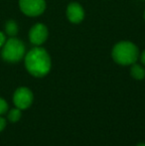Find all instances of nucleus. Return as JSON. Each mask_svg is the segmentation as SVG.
<instances>
[{
	"label": "nucleus",
	"instance_id": "1",
	"mask_svg": "<svg viewBox=\"0 0 145 146\" xmlns=\"http://www.w3.org/2000/svg\"><path fill=\"white\" fill-rule=\"evenodd\" d=\"M25 67L30 75L36 78L45 77L52 67L50 55L45 49L37 46L26 54Z\"/></svg>",
	"mask_w": 145,
	"mask_h": 146
},
{
	"label": "nucleus",
	"instance_id": "2",
	"mask_svg": "<svg viewBox=\"0 0 145 146\" xmlns=\"http://www.w3.org/2000/svg\"><path fill=\"white\" fill-rule=\"evenodd\" d=\"M111 57L115 63L121 66H130L136 63L139 57V50L133 43L121 41L114 45L111 51Z\"/></svg>",
	"mask_w": 145,
	"mask_h": 146
},
{
	"label": "nucleus",
	"instance_id": "3",
	"mask_svg": "<svg viewBox=\"0 0 145 146\" xmlns=\"http://www.w3.org/2000/svg\"><path fill=\"white\" fill-rule=\"evenodd\" d=\"M1 57L8 63H17L25 57V45L21 40L11 37L2 46Z\"/></svg>",
	"mask_w": 145,
	"mask_h": 146
},
{
	"label": "nucleus",
	"instance_id": "4",
	"mask_svg": "<svg viewBox=\"0 0 145 146\" xmlns=\"http://www.w3.org/2000/svg\"><path fill=\"white\" fill-rule=\"evenodd\" d=\"M21 11L30 17H36L44 13L46 9L45 0H19Z\"/></svg>",
	"mask_w": 145,
	"mask_h": 146
},
{
	"label": "nucleus",
	"instance_id": "5",
	"mask_svg": "<svg viewBox=\"0 0 145 146\" xmlns=\"http://www.w3.org/2000/svg\"><path fill=\"white\" fill-rule=\"evenodd\" d=\"M33 92L26 87H21L15 90L13 94V102L16 108L20 110H27L33 102Z\"/></svg>",
	"mask_w": 145,
	"mask_h": 146
},
{
	"label": "nucleus",
	"instance_id": "6",
	"mask_svg": "<svg viewBox=\"0 0 145 146\" xmlns=\"http://www.w3.org/2000/svg\"><path fill=\"white\" fill-rule=\"evenodd\" d=\"M48 38V28L42 23H37L29 31V40L35 46H41Z\"/></svg>",
	"mask_w": 145,
	"mask_h": 146
},
{
	"label": "nucleus",
	"instance_id": "7",
	"mask_svg": "<svg viewBox=\"0 0 145 146\" xmlns=\"http://www.w3.org/2000/svg\"><path fill=\"white\" fill-rule=\"evenodd\" d=\"M67 17L73 24H79L85 18V10L81 4L72 2L67 7Z\"/></svg>",
	"mask_w": 145,
	"mask_h": 146
},
{
	"label": "nucleus",
	"instance_id": "8",
	"mask_svg": "<svg viewBox=\"0 0 145 146\" xmlns=\"http://www.w3.org/2000/svg\"><path fill=\"white\" fill-rule=\"evenodd\" d=\"M130 74H131L133 79L140 81V80H143L145 78V69L142 66L134 63L132 64L131 68H130Z\"/></svg>",
	"mask_w": 145,
	"mask_h": 146
},
{
	"label": "nucleus",
	"instance_id": "9",
	"mask_svg": "<svg viewBox=\"0 0 145 146\" xmlns=\"http://www.w3.org/2000/svg\"><path fill=\"white\" fill-rule=\"evenodd\" d=\"M19 28L18 25L14 20H9V21L6 22L5 24V33L10 37H15L17 35Z\"/></svg>",
	"mask_w": 145,
	"mask_h": 146
},
{
	"label": "nucleus",
	"instance_id": "10",
	"mask_svg": "<svg viewBox=\"0 0 145 146\" xmlns=\"http://www.w3.org/2000/svg\"><path fill=\"white\" fill-rule=\"evenodd\" d=\"M21 118V110L18 108H12L9 112H8V119L11 122H17L19 119Z\"/></svg>",
	"mask_w": 145,
	"mask_h": 146
},
{
	"label": "nucleus",
	"instance_id": "11",
	"mask_svg": "<svg viewBox=\"0 0 145 146\" xmlns=\"http://www.w3.org/2000/svg\"><path fill=\"white\" fill-rule=\"evenodd\" d=\"M8 110V104L4 98H0V115L7 112Z\"/></svg>",
	"mask_w": 145,
	"mask_h": 146
},
{
	"label": "nucleus",
	"instance_id": "12",
	"mask_svg": "<svg viewBox=\"0 0 145 146\" xmlns=\"http://www.w3.org/2000/svg\"><path fill=\"white\" fill-rule=\"evenodd\" d=\"M5 127H6V119L4 118V117L0 116V132H1Z\"/></svg>",
	"mask_w": 145,
	"mask_h": 146
},
{
	"label": "nucleus",
	"instance_id": "13",
	"mask_svg": "<svg viewBox=\"0 0 145 146\" xmlns=\"http://www.w3.org/2000/svg\"><path fill=\"white\" fill-rule=\"evenodd\" d=\"M6 42V36L3 32H0V48H2V46L4 45V43Z\"/></svg>",
	"mask_w": 145,
	"mask_h": 146
},
{
	"label": "nucleus",
	"instance_id": "14",
	"mask_svg": "<svg viewBox=\"0 0 145 146\" xmlns=\"http://www.w3.org/2000/svg\"><path fill=\"white\" fill-rule=\"evenodd\" d=\"M140 60H141V63L145 66V50L142 52L141 56H140Z\"/></svg>",
	"mask_w": 145,
	"mask_h": 146
},
{
	"label": "nucleus",
	"instance_id": "15",
	"mask_svg": "<svg viewBox=\"0 0 145 146\" xmlns=\"http://www.w3.org/2000/svg\"><path fill=\"white\" fill-rule=\"evenodd\" d=\"M137 146H145V143H139Z\"/></svg>",
	"mask_w": 145,
	"mask_h": 146
},
{
	"label": "nucleus",
	"instance_id": "16",
	"mask_svg": "<svg viewBox=\"0 0 145 146\" xmlns=\"http://www.w3.org/2000/svg\"><path fill=\"white\" fill-rule=\"evenodd\" d=\"M143 17H144V19H145V11H144V15H143Z\"/></svg>",
	"mask_w": 145,
	"mask_h": 146
}]
</instances>
